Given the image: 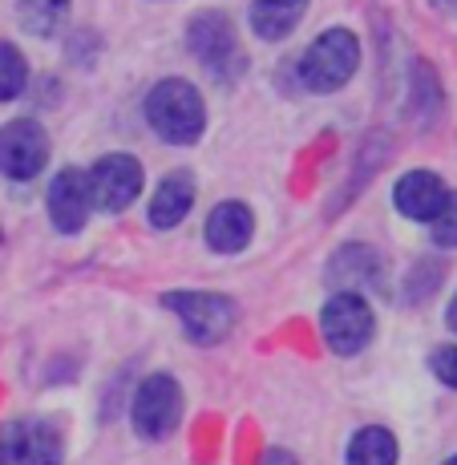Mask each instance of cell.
Listing matches in <instances>:
<instances>
[{"label": "cell", "instance_id": "6da1fadb", "mask_svg": "<svg viewBox=\"0 0 457 465\" xmlns=\"http://www.w3.org/2000/svg\"><path fill=\"white\" fill-rule=\"evenodd\" d=\"M146 122L170 146H194L207 130V105L183 77H166L146 94Z\"/></svg>", "mask_w": 457, "mask_h": 465}, {"label": "cell", "instance_id": "7a4b0ae2", "mask_svg": "<svg viewBox=\"0 0 457 465\" xmlns=\"http://www.w3.org/2000/svg\"><path fill=\"white\" fill-rule=\"evenodd\" d=\"M356 65H361V41L348 29H328L308 45L300 61V82L312 94H336L353 82Z\"/></svg>", "mask_w": 457, "mask_h": 465}, {"label": "cell", "instance_id": "3957f363", "mask_svg": "<svg viewBox=\"0 0 457 465\" xmlns=\"http://www.w3.org/2000/svg\"><path fill=\"white\" fill-rule=\"evenodd\" d=\"M130 421L134 433L146 437V441H163L166 433H174V425L183 421V389L170 372H150L138 384L130 405Z\"/></svg>", "mask_w": 457, "mask_h": 465}, {"label": "cell", "instance_id": "277c9868", "mask_svg": "<svg viewBox=\"0 0 457 465\" xmlns=\"http://www.w3.org/2000/svg\"><path fill=\"white\" fill-rule=\"evenodd\" d=\"M163 308H170L183 320L186 336L194 344H219L235 328V303L219 292H166Z\"/></svg>", "mask_w": 457, "mask_h": 465}, {"label": "cell", "instance_id": "5b68a950", "mask_svg": "<svg viewBox=\"0 0 457 465\" xmlns=\"http://www.w3.org/2000/svg\"><path fill=\"white\" fill-rule=\"evenodd\" d=\"M320 332H324L328 348L336 356H356L361 348H369V340L376 332V316L369 308V300L361 292H336L324 303V316H320Z\"/></svg>", "mask_w": 457, "mask_h": 465}, {"label": "cell", "instance_id": "8992f818", "mask_svg": "<svg viewBox=\"0 0 457 465\" xmlns=\"http://www.w3.org/2000/svg\"><path fill=\"white\" fill-rule=\"evenodd\" d=\"M186 49L219 77H231V69H243V53H239V37H235V25L227 21L223 13H199L191 25H186Z\"/></svg>", "mask_w": 457, "mask_h": 465}, {"label": "cell", "instance_id": "52a82bcc", "mask_svg": "<svg viewBox=\"0 0 457 465\" xmlns=\"http://www.w3.org/2000/svg\"><path fill=\"white\" fill-rule=\"evenodd\" d=\"M45 163H49V134L41 122L16 118L0 126V174L29 183L45 170Z\"/></svg>", "mask_w": 457, "mask_h": 465}, {"label": "cell", "instance_id": "ba28073f", "mask_svg": "<svg viewBox=\"0 0 457 465\" xmlns=\"http://www.w3.org/2000/svg\"><path fill=\"white\" fill-rule=\"evenodd\" d=\"M89 194L97 211H125L142 194V163L134 154H105L89 170Z\"/></svg>", "mask_w": 457, "mask_h": 465}, {"label": "cell", "instance_id": "9c48e42d", "mask_svg": "<svg viewBox=\"0 0 457 465\" xmlns=\"http://www.w3.org/2000/svg\"><path fill=\"white\" fill-rule=\"evenodd\" d=\"M89 211H94V194H89V174L85 170H61L49 183V219L61 235H77L85 227Z\"/></svg>", "mask_w": 457, "mask_h": 465}, {"label": "cell", "instance_id": "30bf717a", "mask_svg": "<svg viewBox=\"0 0 457 465\" xmlns=\"http://www.w3.org/2000/svg\"><path fill=\"white\" fill-rule=\"evenodd\" d=\"M445 199H450V191L433 170H409V174H401L397 191H392L397 211L413 223H433L437 211L445 207Z\"/></svg>", "mask_w": 457, "mask_h": 465}, {"label": "cell", "instance_id": "8fae6325", "mask_svg": "<svg viewBox=\"0 0 457 465\" xmlns=\"http://www.w3.org/2000/svg\"><path fill=\"white\" fill-rule=\"evenodd\" d=\"M255 235V214L247 203H219L207 219V243L219 255H235L243 252Z\"/></svg>", "mask_w": 457, "mask_h": 465}, {"label": "cell", "instance_id": "7c38bea8", "mask_svg": "<svg viewBox=\"0 0 457 465\" xmlns=\"http://www.w3.org/2000/svg\"><path fill=\"white\" fill-rule=\"evenodd\" d=\"M191 207H194V178L186 170H174V174H166L158 183L154 199H150V223L158 231H170L191 214Z\"/></svg>", "mask_w": 457, "mask_h": 465}, {"label": "cell", "instance_id": "4fadbf2b", "mask_svg": "<svg viewBox=\"0 0 457 465\" xmlns=\"http://www.w3.org/2000/svg\"><path fill=\"white\" fill-rule=\"evenodd\" d=\"M13 465H61V433L49 421H16Z\"/></svg>", "mask_w": 457, "mask_h": 465}, {"label": "cell", "instance_id": "5bb4252c", "mask_svg": "<svg viewBox=\"0 0 457 465\" xmlns=\"http://www.w3.org/2000/svg\"><path fill=\"white\" fill-rule=\"evenodd\" d=\"M308 13V0H251V29L263 41H283Z\"/></svg>", "mask_w": 457, "mask_h": 465}, {"label": "cell", "instance_id": "9a60e30c", "mask_svg": "<svg viewBox=\"0 0 457 465\" xmlns=\"http://www.w3.org/2000/svg\"><path fill=\"white\" fill-rule=\"evenodd\" d=\"M328 280H333L340 292H356L361 283H373L376 280V255L361 243L344 247V252H336L333 263H328Z\"/></svg>", "mask_w": 457, "mask_h": 465}, {"label": "cell", "instance_id": "2e32d148", "mask_svg": "<svg viewBox=\"0 0 457 465\" xmlns=\"http://www.w3.org/2000/svg\"><path fill=\"white\" fill-rule=\"evenodd\" d=\"M397 437L389 433V429H381V425H369V429H361V433L348 441V453H344V461L348 465H397Z\"/></svg>", "mask_w": 457, "mask_h": 465}, {"label": "cell", "instance_id": "e0dca14e", "mask_svg": "<svg viewBox=\"0 0 457 465\" xmlns=\"http://www.w3.org/2000/svg\"><path fill=\"white\" fill-rule=\"evenodd\" d=\"M16 16H21L25 33H33V37H53V33H61L69 21V0H21Z\"/></svg>", "mask_w": 457, "mask_h": 465}, {"label": "cell", "instance_id": "ac0fdd59", "mask_svg": "<svg viewBox=\"0 0 457 465\" xmlns=\"http://www.w3.org/2000/svg\"><path fill=\"white\" fill-rule=\"evenodd\" d=\"M29 85V65H25L21 49L8 41H0V102H13Z\"/></svg>", "mask_w": 457, "mask_h": 465}, {"label": "cell", "instance_id": "d6986e66", "mask_svg": "<svg viewBox=\"0 0 457 465\" xmlns=\"http://www.w3.org/2000/svg\"><path fill=\"white\" fill-rule=\"evenodd\" d=\"M433 243L437 247H457V194L445 199V207L433 219Z\"/></svg>", "mask_w": 457, "mask_h": 465}, {"label": "cell", "instance_id": "ffe728a7", "mask_svg": "<svg viewBox=\"0 0 457 465\" xmlns=\"http://www.w3.org/2000/svg\"><path fill=\"white\" fill-rule=\"evenodd\" d=\"M433 377L442 381V384H450V389H457V344H450V348H437L433 352Z\"/></svg>", "mask_w": 457, "mask_h": 465}, {"label": "cell", "instance_id": "44dd1931", "mask_svg": "<svg viewBox=\"0 0 457 465\" xmlns=\"http://www.w3.org/2000/svg\"><path fill=\"white\" fill-rule=\"evenodd\" d=\"M0 465H13V425L0 429Z\"/></svg>", "mask_w": 457, "mask_h": 465}, {"label": "cell", "instance_id": "7402d4cb", "mask_svg": "<svg viewBox=\"0 0 457 465\" xmlns=\"http://www.w3.org/2000/svg\"><path fill=\"white\" fill-rule=\"evenodd\" d=\"M259 465H300V461H295L288 450H267V453H263V461H259Z\"/></svg>", "mask_w": 457, "mask_h": 465}, {"label": "cell", "instance_id": "603a6c76", "mask_svg": "<svg viewBox=\"0 0 457 465\" xmlns=\"http://www.w3.org/2000/svg\"><path fill=\"white\" fill-rule=\"evenodd\" d=\"M445 324H450L453 332H457V296H453V303H450V312H445Z\"/></svg>", "mask_w": 457, "mask_h": 465}, {"label": "cell", "instance_id": "cb8c5ba5", "mask_svg": "<svg viewBox=\"0 0 457 465\" xmlns=\"http://www.w3.org/2000/svg\"><path fill=\"white\" fill-rule=\"evenodd\" d=\"M445 465H457V458H450V461H445Z\"/></svg>", "mask_w": 457, "mask_h": 465}]
</instances>
